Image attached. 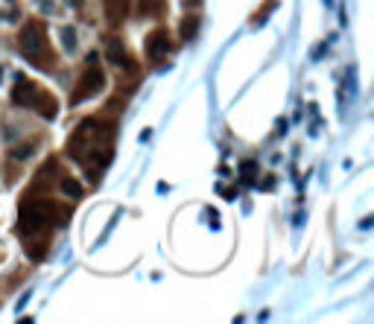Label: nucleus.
<instances>
[{
	"mask_svg": "<svg viewBox=\"0 0 374 324\" xmlns=\"http://www.w3.org/2000/svg\"><path fill=\"white\" fill-rule=\"evenodd\" d=\"M111 135L114 128L100 120H82L79 128L73 132V138L68 143V152L79 164L88 167V178H100L103 167L111 161Z\"/></svg>",
	"mask_w": 374,
	"mask_h": 324,
	"instance_id": "f257e3e1",
	"label": "nucleus"
},
{
	"mask_svg": "<svg viewBox=\"0 0 374 324\" xmlns=\"http://www.w3.org/2000/svg\"><path fill=\"white\" fill-rule=\"evenodd\" d=\"M70 216V208H58L47 199H35L29 196L21 205V234H23V243L33 245L35 240H41L44 231H50L53 225H65ZM41 243L50 245V240H41Z\"/></svg>",
	"mask_w": 374,
	"mask_h": 324,
	"instance_id": "f03ea898",
	"label": "nucleus"
},
{
	"mask_svg": "<svg viewBox=\"0 0 374 324\" xmlns=\"http://www.w3.org/2000/svg\"><path fill=\"white\" fill-rule=\"evenodd\" d=\"M18 44H21V53L26 61H33L35 68H50L53 64V56H50V47H47L44 29L38 21L23 23L21 35H18Z\"/></svg>",
	"mask_w": 374,
	"mask_h": 324,
	"instance_id": "7ed1b4c3",
	"label": "nucleus"
},
{
	"mask_svg": "<svg viewBox=\"0 0 374 324\" xmlns=\"http://www.w3.org/2000/svg\"><path fill=\"white\" fill-rule=\"evenodd\" d=\"M97 61H88V68H85V73L79 76V82H76V88H73V93H70V105H79L85 103L88 96H94V93H100L105 88V73L100 68H94Z\"/></svg>",
	"mask_w": 374,
	"mask_h": 324,
	"instance_id": "20e7f679",
	"label": "nucleus"
},
{
	"mask_svg": "<svg viewBox=\"0 0 374 324\" xmlns=\"http://www.w3.org/2000/svg\"><path fill=\"white\" fill-rule=\"evenodd\" d=\"M38 93L41 88L29 79H21L15 85V91H12V103L15 105H26V108H35V100H38Z\"/></svg>",
	"mask_w": 374,
	"mask_h": 324,
	"instance_id": "39448f33",
	"label": "nucleus"
},
{
	"mask_svg": "<svg viewBox=\"0 0 374 324\" xmlns=\"http://www.w3.org/2000/svg\"><path fill=\"white\" fill-rule=\"evenodd\" d=\"M167 53H170V38H167L164 29H155V33L146 35V56H149V61H161Z\"/></svg>",
	"mask_w": 374,
	"mask_h": 324,
	"instance_id": "423d86ee",
	"label": "nucleus"
},
{
	"mask_svg": "<svg viewBox=\"0 0 374 324\" xmlns=\"http://www.w3.org/2000/svg\"><path fill=\"white\" fill-rule=\"evenodd\" d=\"M108 61H111V64H117V68H123V70H135V61L126 56L123 44H120V41H114V38H108Z\"/></svg>",
	"mask_w": 374,
	"mask_h": 324,
	"instance_id": "0eeeda50",
	"label": "nucleus"
},
{
	"mask_svg": "<svg viewBox=\"0 0 374 324\" xmlns=\"http://www.w3.org/2000/svg\"><path fill=\"white\" fill-rule=\"evenodd\" d=\"M105 12H108L111 23H120L129 12V0H105Z\"/></svg>",
	"mask_w": 374,
	"mask_h": 324,
	"instance_id": "6e6552de",
	"label": "nucleus"
},
{
	"mask_svg": "<svg viewBox=\"0 0 374 324\" xmlns=\"http://www.w3.org/2000/svg\"><path fill=\"white\" fill-rule=\"evenodd\" d=\"M61 193H65V196L70 199V202H79L82 199V184L79 181H73V178H61Z\"/></svg>",
	"mask_w": 374,
	"mask_h": 324,
	"instance_id": "1a4fd4ad",
	"label": "nucleus"
},
{
	"mask_svg": "<svg viewBox=\"0 0 374 324\" xmlns=\"http://www.w3.org/2000/svg\"><path fill=\"white\" fill-rule=\"evenodd\" d=\"M140 15H143V18H158V15H164V0H140Z\"/></svg>",
	"mask_w": 374,
	"mask_h": 324,
	"instance_id": "9d476101",
	"label": "nucleus"
},
{
	"mask_svg": "<svg viewBox=\"0 0 374 324\" xmlns=\"http://www.w3.org/2000/svg\"><path fill=\"white\" fill-rule=\"evenodd\" d=\"M196 26H199V18H190V21H187L184 18V23H181V38H193V35H196Z\"/></svg>",
	"mask_w": 374,
	"mask_h": 324,
	"instance_id": "9b49d317",
	"label": "nucleus"
},
{
	"mask_svg": "<svg viewBox=\"0 0 374 324\" xmlns=\"http://www.w3.org/2000/svg\"><path fill=\"white\" fill-rule=\"evenodd\" d=\"M29 155H33V146H29V143H23V146H18V149H12V158H18V161H21V158H29Z\"/></svg>",
	"mask_w": 374,
	"mask_h": 324,
	"instance_id": "f8f14e48",
	"label": "nucleus"
},
{
	"mask_svg": "<svg viewBox=\"0 0 374 324\" xmlns=\"http://www.w3.org/2000/svg\"><path fill=\"white\" fill-rule=\"evenodd\" d=\"M61 38H65V47H68V50H73V47H76V35H73V29H65V33H61Z\"/></svg>",
	"mask_w": 374,
	"mask_h": 324,
	"instance_id": "ddd939ff",
	"label": "nucleus"
},
{
	"mask_svg": "<svg viewBox=\"0 0 374 324\" xmlns=\"http://www.w3.org/2000/svg\"><path fill=\"white\" fill-rule=\"evenodd\" d=\"M243 178H245V181H252V178H255V164H252V161L243 164Z\"/></svg>",
	"mask_w": 374,
	"mask_h": 324,
	"instance_id": "4468645a",
	"label": "nucleus"
},
{
	"mask_svg": "<svg viewBox=\"0 0 374 324\" xmlns=\"http://www.w3.org/2000/svg\"><path fill=\"white\" fill-rule=\"evenodd\" d=\"M68 3H73V6H79V3H82V0H68Z\"/></svg>",
	"mask_w": 374,
	"mask_h": 324,
	"instance_id": "2eb2a0df",
	"label": "nucleus"
}]
</instances>
